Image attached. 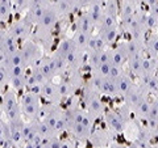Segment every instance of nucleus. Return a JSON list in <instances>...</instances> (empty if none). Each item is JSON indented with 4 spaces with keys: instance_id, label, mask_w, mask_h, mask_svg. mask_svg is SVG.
Segmentation results:
<instances>
[{
    "instance_id": "16",
    "label": "nucleus",
    "mask_w": 158,
    "mask_h": 148,
    "mask_svg": "<svg viewBox=\"0 0 158 148\" xmlns=\"http://www.w3.org/2000/svg\"><path fill=\"white\" fill-rule=\"evenodd\" d=\"M152 98L153 97H150V96L144 97L132 109V117H133V119H135L136 122H138V123H145V119H146V117H148V113H149V110H150Z\"/></svg>"
},
{
    "instance_id": "17",
    "label": "nucleus",
    "mask_w": 158,
    "mask_h": 148,
    "mask_svg": "<svg viewBox=\"0 0 158 148\" xmlns=\"http://www.w3.org/2000/svg\"><path fill=\"white\" fill-rule=\"evenodd\" d=\"M74 30L75 32H81V33H86V34H92L95 32V26H94L92 21L88 17V14L82 11L81 14H78V17L75 18L74 22Z\"/></svg>"
},
{
    "instance_id": "43",
    "label": "nucleus",
    "mask_w": 158,
    "mask_h": 148,
    "mask_svg": "<svg viewBox=\"0 0 158 148\" xmlns=\"http://www.w3.org/2000/svg\"><path fill=\"white\" fill-rule=\"evenodd\" d=\"M106 0H92V4H104Z\"/></svg>"
},
{
    "instance_id": "23",
    "label": "nucleus",
    "mask_w": 158,
    "mask_h": 148,
    "mask_svg": "<svg viewBox=\"0 0 158 148\" xmlns=\"http://www.w3.org/2000/svg\"><path fill=\"white\" fill-rule=\"evenodd\" d=\"M99 95H100L102 97L107 96V97H111V98H118V93H117V88H116L115 80L111 79V77H108V76L104 77Z\"/></svg>"
},
{
    "instance_id": "15",
    "label": "nucleus",
    "mask_w": 158,
    "mask_h": 148,
    "mask_svg": "<svg viewBox=\"0 0 158 148\" xmlns=\"http://www.w3.org/2000/svg\"><path fill=\"white\" fill-rule=\"evenodd\" d=\"M66 132L74 142H88L92 130L85 127L82 123H71L66 129Z\"/></svg>"
},
{
    "instance_id": "30",
    "label": "nucleus",
    "mask_w": 158,
    "mask_h": 148,
    "mask_svg": "<svg viewBox=\"0 0 158 148\" xmlns=\"http://www.w3.org/2000/svg\"><path fill=\"white\" fill-rule=\"evenodd\" d=\"M12 14V0H0V24L8 22Z\"/></svg>"
},
{
    "instance_id": "19",
    "label": "nucleus",
    "mask_w": 158,
    "mask_h": 148,
    "mask_svg": "<svg viewBox=\"0 0 158 148\" xmlns=\"http://www.w3.org/2000/svg\"><path fill=\"white\" fill-rule=\"evenodd\" d=\"M115 84H116V88H117V93H118V97H123L125 93L132 89V87L135 85V81H133V77L129 75L128 72L123 73L120 77H117L115 80Z\"/></svg>"
},
{
    "instance_id": "14",
    "label": "nucleus",
    "mask_w": 158,
    "mask_h": 148,
    "mask_svg": "<svg viewBox=\"0 0 158 148\" xmlns=\"http://www.w3.org/2000/svg\"><path fill=\"white\" fill-rule=\"evenodd\" d=\"M52 4L56 8L61 20L69 18V16H71L74 12L78 11L77 0H52Z\"/></svg>"
},
{
    "instance_id": "40",
    "label": "nucleus",
    "mask_w": 158,
    "mask_h": 148,
    "mask_svg": "<svg viewBox=\"0 0 158 148\" xmlns=\"http://www.w3.org/2000/svg\"><path fill=\"white\" fill-rule=\"evenodd\" d=\"M142 3H144V4H146L148 7H150V6H153V4L158 3V0H142Z\"/></svg>"
},
{
    "instance_id": "24",
    "label": "nucleus",
    "mask_w": 158,
    "mask_h": 148,
    "mask_svg": "<svg viewBox=\"0 0 158 148\" xmlns=\"http://www.w3.org/2000/svg\"><path fill=\"white\" fill-rule=\"evenodd\" d=\"M142 58L144 56H137V58H129L127 62V72L133 77H141L142 76Z\"/></svg>"
},
{
    "instance_id": "27",
    "label": "nucleus",
    "mask_w": 158,
    "mask_h": 148,
    "mask_svg": "<svg viewBox=\"0 0 158 148\" xmlns=\"http://www.w3.org/2000/svg\"><path fill=\"white\" fill-rule=\"evenodd\" d=\"M3 46H4V54L3 55H7V54H11L13 51H16L17 49L20 47V42L7 30V29H6V33H4Z\"/></svg>"
},
{
    "instance_id": "37",
    "label": "nucleus",
    "mask_w": 158,
    "mask_h": 148,
    "mask_svg": "<svg viewBox=\"0 0 158 148\" xmlns=\"http://www.w3.org/2000/svg\"><path fill=\"white\" fill-rule=\"evenodd\" d=\"M23 148H45L42 140H37V142H32V143H27Z\"/></svg>"
},
{
    "instance_id": "22",
    "label": "nucleus",
    "mask_w": 158,
    "mask_h": 148,
    "mask_svg": "<svg viewBox=\"0 0 158 148\" xmlns=\"http://www.w3.org/2000/svg\"><path fill=\"white\" fill-rule=\"evenodd\" d=\"M85 12L88 14V17L92 21L94 26H95V30L100 25L102 17H103V4H91L87 9H85Z\"/></svg>"
},
{
    "instance_id": "36",
    "label": "nucleus",
    "mask_w": 158,
    "mask_h": 148,
    "mask_svg": "<svg viewBox=\"0 0 158 148\" xmlns=\"http://www.w3.org/2000/svg\"><path fill=\"white\" fill-rule=\"evenodd\" d=\"M61 138H53V139L44 142V144H45V148H61Z\"/></svg>"
},
{
    "instance_id": "11",
    "label": "nucleus",
    "mask_w": 158,
    "mask_h": 148,
    "mask_svg": "<svg viewBox=\"0 0 158 148\" xmlns=\"http://www.w3.org/2000/svg\"><path fill=\"white\" fill-rule=\"evenodd\" d=\"M29 122L32 123V126H33L34 131H36L37 136L42 142H46L49 139H53V138L61 136V134H59L54 127H52L50 125H48L46 122H44L41 119H33V121H29Z\"/></svg>"
},
{
    "instance_id": "26",
    "label": "nucleus",
    "mask_w": 158,
    "mask_h": 148,
    "mask_svg": "<svg viewBox=\"0 0 158 148\" xmlns=\"http://www.w3.org/2000/svg\"><path fill=\"white\" fill-rule=\"evenodd\" d=\"M158 72V59L152 58L149 55H144L142 58V75H156Z\"/></svg>"
},
{
    "instance_id": "28",
    "label": "nucleus",
    "mask_w": 158,
    "mask_h": 148,
    "mask_svg": "<svg viewBox=\"0 0 158 148\" xmlns=\"http://www.w3.org/2000/svg\"><path fill=\"white\" fill-rule=\"evenodd\" d=\"M104 49H107L106 43L103 42V39L98 36L96 33H92L90 36V41H88L87 46V53H100Z\"/></svg>"
},
{
    "instance_id": "29",
    "label": "nucleus",
    "mask_w": 158,
    "mask_h": 148,
    "mask_svg": "<svg viewBox=\"0 0 158 148\" xmlns=\"http://www.w3.org/2000/svg\"><path fill=\"white\" fill-rule=\"evenodd\" d=\"M90 36L91 34H86V33H81V32H75L71 36L73 42L75 43V46L79 50L87 53V46H88V41H90Z\"/></svg>"
},
{
    "instance_id": "10",
    "label": "nucleus",
    "mask_w": 158,
    "mask_h": 148,
    "mask_svg": "<svg viewBox=\"0 0 158 148\" xmlns=\"http://www.w3.org/2000/svg\"><path fill=\"white\" fill-rule=\"evenodd\" d=\"M8 129H9V138H11V144L12 148H23L24 147V136L23 130L24 125H25V119L24 118H19L15 121H7Z\"/></svg>"
},
{
    "instance_id": "9",
    "label": "nucleus",
    "mask_w": 158,
    "mask_h": 148,
    "mask_svg": "<svg viewBox=\"0 0 158 148\" xmlns=\"http://www.w3.org/2000/svg\"><path fill=\"white\" fill-rule=\"evenodd\" d=\"M38 96L42 98L46 103H56V105H61L62 103V97L58 92L57 84L54 80H48L41 85L38 91Z\"/></svg>"
},
{
    "instance_id": "25",
    "label": "nucleus",
    "mask_w": 158,
    "mask_h": 148,
    "mask_svg": "<svg viewBox=\"0 0 158 148\" xmlns=\"http://www.w3.org/2000/svg\"><path fill=\"white\" fill-rule=\"evenodd\" d=\"M145 125L153 127V129H158V98H152V105L150 110L148 113V117L145 119Z\"/></svg>"
},
{
    "instance_id": "34",
    "label": "nucleus",
    "mask_w": 158,
    "mask_h": 148,
    "mask_svg": "<svg viewBox=\"0 0 158 148\" xmlns=\"http://www.w3.org/2000/svg\"><path fill=\"white\" fill-rule=\"evenodd\" d=\"M52 3V0H29L28 3V11H33V9H40V8H45Z\"/></svg>"
},
{
    "instance_id": "7",
    "label": "nucleus",
    "mask_w": 158,
    "mask_h": 148,
    "mask_svg": "<svg viewBox=\"0 0 158 148\" xmlns=\"http://www.w3.org/2000/svg\"><path fill=\"white\" fill-rule=\"evenodd\" d=\"M6 29L17 39L20 43H21L24 41H27V39L32 38L34 26L32 25V22L29 21L25 16H20L19 18L13 20V21L8 25V28H6Z\"/></svg>"
},
{
    "instance_id": "1",
    "label": "nucleus",
    "mask_w": 158,
    "mask_h": 148,
    "mask_svg": "<svg viewBox=\"0 0 158 148\" xmlns=\"http://www.w3.org/2000/svg\"><path fill=\"white\" fill-rule=\"evenodd\" d=\"M132 111L123 103L116 109H110L106 110L104 115V125L106 129L111 132L112 135H118V134H124V131L127 129L128 123L132 119Z\"/></svg>"
},
{
    "instance_id": "3",
    "label": "nucleus",
    "mask_w": 158,
    "mask_h": 148,
    "mask_svg": "<svg viewBox=\"0 0 158 148\" xmlns=\"http://www.w3.org/2000/svg\"><path fill=\"white\" fill-rule=\"evenodd\" d=\"M82 106L95 119L103 117L107 110L106 103L102 100V96L95 91H92L87 84L83 87V91H82Z\"/></svg>"
},
{
    "instance_id": "8",
    "label": "nucleus",
    "mask_w": 158,
    "mask_h": 148,
    "mask_svg": "<svg viewBox=\"0 0 158 148\" xmlns=\"http://www.w3.org/2000/svg\"><path fill=\"white\" fill-rule=\"evenodd\" d=\"M9 72V83L8 88L13 92H24L27 89V75H28V68L21 66H15L8 68Z\"/></svg>"
},
{
    "instance_id": "21",
    "label": "nucleus",
    "mask_w": 158,
    "mask_h": 148,
    "mask_svg": "<svg viewBox=\"0 0 158 148\" xmlns=\"http://www.w3.org/2000/svg\"><path fill=\"white\" fill-rule=\"evenodd\" d=\"M144 46H145L146 55L158 59V33L157 32H152L148 34Z\"/></svg>"
},
{
    "instance_id": "33",
    "label": "nucleus",
    "mask_w": 158,
    "mask_h": 148,
    "mask_svg": "<svg viewBox=\"0 0 158 148\" xmlns=\"http://www.w3.org/2000/svg\"><path fill=\"white\" fill-rule=\"evenodd\" d=\"M8 83H9L8 68L0 62V91H2V93L8 88Z\"/></svg>"
},
{
    "instance_id": "13",
    "label": "nucleus",
    "mask_w": 158,
    "mask_h": 148,
    "mask_svg": "<svg viewBox=\"0 0 158 148\" xmlns=\"http://www.w3.org/2000/svg\"><path fill=\"white\" fill-rule=\"evenodd\" d=\"M144 97H148V95L141 89L140 87L137 85V83L135 84V85L132 87V89H129L124 96H123V103L132 111V109L135 107L138 102H140Z\"/></svg>"
},
{
    "instance_id": "5",
    "label": "nucleus",
    "mask_w": 158,
    "mask_h": 148,
    "mask_svg": "<svg viewBox=\"0 0 158 148\" xmlns=\"http://www.w3.org/2000/svg\"><path fill=\"white\" fill-rule=\"evenodd\" d=\"M0 102H2V106H3V113H4L6 121H15V119H19V118H23L19 96L16 92L7 88L2 93V101Z\"/></svg>"
},
{
    "instance_id": "4",
    "label": "nucleus",
    "mask_w": 158,
    "mask_h": 148,
    "mask_svg": "<svg viewBox=\"0 0 158 148\" xmlns=\"http://www.w3.org/2000/svg\"><path fill=\"white\" fill-rule=\"evenodd\" d=\"M21 114L25 121L37 119L40 115V110L42 107V98L37 93L31 91H24L19 97Z\"/></svg>"
},
{
    "instance_id": "2",
    "label": "nucleus",
    "mask_w": 158,
    "mask_h": 148,
    "mask_svg": "<svg viewBox=\"0 0 158 148\" xmlns=\"http://www.w3.org/2000/svg\"><path fill=\"white\" fill-rule=\"evenodd\" d=\"M37 119L46 122L48 125L54 127L59 134L66 132V118H65V109L61 105L56 103H42V107L40 110V115Z\"/></svg>"
},
{
    "instance_id": "20",
    "label": "nucleus",
    "mask_w": 158,
    "mask_h": 148,
    "mask_svg": "<svg viewBox=\"0 0 158 148\" xmlns=\"http://www.w3.org/2000/svg\"><path fill=\"white\" fill-rule=\"evenodd\" d=\"M75 49H78V47L75 46V43L73 42L71 37H65V38H62L61 41L58 42V45L56 47V50H54V53H56L57 55H59L61 58L66 59V56L69 55V54H71Z\"/></svg>"
},
{
    "instance_id": "18",
    "label": "nucleus",
    "mask_w": 158,
    "mask_h": 148,
    "mask_svg": "<svg viewBox=\"0 0 158 148\" xmlns=\"http://www.w3.org/2000/svg\"><path fill=\"white\" fill-rule=\"evenodd\" d=\"M120 33H123L120 26L111 28V29H103V30L96 32V34L103 39V42L106 43L107 47H112V46L116 45L117 39H118V37H120Z\"/></svg>"
},
{
    "instance_id": "42",
    "label": "nucleus",
    "mask_w": 158,
    "mask_h": 148,
    "mask_svg": "<svg viewBox=\"0 0 158 148\" xmlns=\"http://www.w3.org/2000/svg\"><path fill=\"white\" fill-rule=\"evenodd\" d=\"M4 119V113H3V106H2V102H0V121Z\"/></svg>"
},
{
    "instance_id": "38",
    "label": "nucleus",
    "mask_w": 158,
    "mask_h": 148,
    "mask_svg": "<svg viewBox=\"0 0 158 148\" xmlns=\"http://www.w3.org/2000/svg\"><path fill=\"white\" fill-rule=\"evenodd\" d=\"M4 33H6V28H2V26H0V59H2L3 54H4V46H3V42H4Z\"/></svg>"
},
{
    "instance_id": "39",
    "label": "nucleus",
    "mask_w": 158,
    "mask_h": 148,
    "mask_svg": "<svg viewBox=\"0 0 158 148\" xmlns=\"http://www.w3.org/2000/svg\"><path fill=\"white\" fill-rule=\"evenodd\" d=\"M153 147H154V148H158V129H156V132H154V139H153Z\"/></svg>"
},
{
    "instance_id": "35",
    "label": "nucleus",
    "mask_w": 158,
    "mask_h": 148,
    "mask_svg": "<svg viewBox=\"0 0 158 148\" xmlns=\"http://www.w3.org/2000/svg\"><path fill=\"white\" fill-rule=\"evenodd\" d=\"M125 68L124 67H118V66H115V64H111L110 67V73H108V77L113 79V80H116L117 77H120L123 73H125Z\"/></svg>"
},
{
    "instance_id": "44",
    "label": "nucleus",
    "mask_w": 158,
    "mask_h": 148,
    "mask_svg": "<svg viewBox=\"0 0 158 148\" xmlns=\"http://www.w3.org/2000/svg\"><path fill=\"white\" fill-rule=\"evenodd\" d=\"M154 32H158V21H157V26H156V30Z\"/></svg>"
},
{
    "instance_id": "41",
    "label": "nucleus",
    "mask_w": 158,
    "mask_h": 148,
    "mask_svg": "<svg viewBox=\"0 0 158 148\" xmlns=\"http://www.w3.org/2000/svg\"><path fill=\"white\" fill-rule=\"evenodd\" d=\"M125 2H129V3L135 4V6H137V7H140L142 4V0H125Z\"/></svg>"
},
{
    "instance_id": "31",
    "label": "nucleus",
    "mask_w": 158,
    "mask_h": 148,
    "mask_svg": "<svg viewBox=\"0 0 158 148\" xmlns=\"http://www.w3.org/2000/svg\"><path fill=\"white\" fill-rule=\"evenodd\" d=\"M0 147H9L12 148L11 138H9V129L6 119L0 121Z\"/></svg>"
},
{
    "instance_id": "32",
    "label": "nucleus",
    "mask_w": 158,
    "mask_h": 148,
    "mask_svg": "<svg viewBox=\"0 0 158 148\" xmlns=\"http://www.w3.org/2000/svg\"><path fill=\"white\" fill-rule=\"evenodd\" d=\"M28 3L29 0H12V13L24 16L28 9Z\"/></svg>"
},
{
    "instance_id": "6",
    "label": "nucleus",
    "mask_w": 158,
    "mask_h": 148,
    "mask_svg": "<svg viewBox=\"0 0 158 148\" xmlns=\"http://www.w3.org/2000/svg\"><path fill=\"white\" fill-rule=\"evenodd\" d=\"M20 51H21V55L24 59V64H25V67L28 70L31 67L36 66L44 58V55H45V51H44L42 46L32 38L21 42V45H20Z\"/></svg>"
},
{
    "instance_id": "12",
    "label": "nucleus",
    "mask_w": 158,
    "mask_h": 148,
    "mask_svg": "<svg viewBox=\"0 0 158 148\" xmlns=\"http://www.w3.org/2000/svg\"><path fill=\"white\" fill-rule=\"evenodd\" d=\"M112 134L107 129L92 130L90 135V144L92 148H107L112 143Z\"/></svg>"
}]
</instances>
